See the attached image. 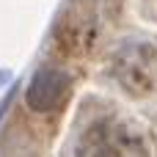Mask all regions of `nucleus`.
I'll list each match as a JSON object with an SVG mask.
<instances>
[{
  "label": "nucleus",
  "instance_id": "nucleus-1",
  "mask_svg": "<svg viewBox=\"0 0 157 157\" xmlns=\"http://www.w3.org/2000/svg\"><path fill=\"white\" fill-rule=\"evenodd\" d=\"M157 135L138 110L116 97L83 94L66 127L61 155H152Z\"/></svg>",
  "mask_w": 157,
  "mask_h": 157
},
{
  "label": "nucleus",
  "instance_id": "nucleus-2",
  "mask_svg": "<svg viewBox=\"0 0 157 157\" xmlns=\"http://www.w3.org/2000/svg\"><path fill=\"white\" fill-rule=\"evenodd\" d=\"M94 83L138 113L157 110V33L124 28L94 58Z\"/></svg>",
  "mask_w": 157,
  "mask_h": 157
},
{
  "label": "nucleus",
  "instance_id": "nucleus-3",
  "mask_svg": "<svg viewBox=\"0 0 157 157\" xmlns=\"http://www.w3.org/2000/svg\"><path fill=\"white\" fill-rule=\"evenodd\" d=\"M124 0H66L55 28L52 50L61 61H94L121 28Z\"/></svg>",
  "mask_w": 157,
  "mask_h": 157
},
{
  "label": "nucleus",
  "instance_id": "nucleus-4",
  "mask_svg": "<svg viewBox=\"0 0 157 157\" xmlns=\"http://www.w3.org/2000/svg\"><path fill=\"white\" fill-rule=\"evenodd\" d=\"M75 83H77V77L72 72V63H66L61 58L58 61H41L25 86L19 108L28 116L44 119V121L58 127V121L66 113L69 99L75 94Z\"/></svg>",
  "mask_w": 157,
  "mask_h": 157
},
{
  "label": "nucleus",
  "instance_id": "nucleus-5",
  "mask_svg": "<svg viewBox=\"0 0 157 157\" xmlns=\"http://www.w3.org/2000/svg\"><path fill=\"white\" fill-rule=\"evenodd\" d=\"M132 3V11L138 14V19L157 25V0H130Z\"/></svg>",
  "mask_w": 157,
  "mask_h": 157
}]
</instances>
